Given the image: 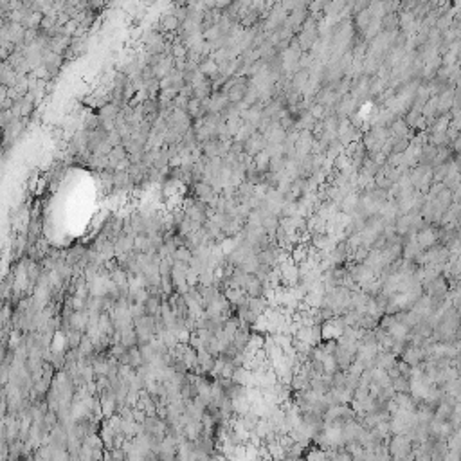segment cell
<instances>
[{"label": "cell", "mask_w": 461, "mask_h": 461, "mask_svg": "<svg viewBox=\"0 0 461 461\" xmlns=\"http://www.w3.org/2000/svg\"><path fill=\"white\" fill-rule=\"evenodd\" d=\"M178 26H180V20L177 18L175 13H164V16L161 18V27H163V31H175Z\"/></svg>", "instance_id": "obj_1"}, {"label": "cell", "mask_w": 461, "mask_h": 461, "mask_svg": "<svg viewBox=\"0 0 461 461\" xmlns=\"http://www.w3.org/2000/svg\"><path fill=\"white\" fill-rule=\"evenodd\" d=\"M409 148V139L407 137H396L393 142H391V153H403Z\"/></svg>", "instance_id": "obj_2"}, {"label": "cell", "mask_w": 461, "mask_h": 461, "mask_svg": "<svg viewBox=\"0 0 461 461\" xmlns=\"http://www.w3.org/2000/svg\"><path fill=\"white\" fill-rule=\"evenodd\" d=\"M202 74L209 76V78L218 76V65H216L215 60H205V63L202 65Z\"/></svg>", "instance_id": "obj_3"}, {"label": "cell", "mask_w": 461, "mask_h": 461, "mask_svg": "<svg viewBox=\"0 0 461 461\" xmlns=\"http://www.w3.org/2000/svg\"><path fill=\"white\" fill-rule=\"evenodd\" d=\"M308 79V72L306 70H299L296 76H294V79H292V87H294V90H297L301 85H304V81Z\"/></svg>", "instance_id": "obj_4"}, {"label": "cell", "mask_w": 461, "mask_h": 461, "mask_svg": "<svg viewBox=\"0 0 461 461\" xmlns=\"http://www.w3.org/2000/svg\"><path fill=\"white\" fill-rule=\"evenodd\" d=\"M262 292V283L258 278H249V294L251 296H260Z\"/></svg>", "instance_id": "obj_5"}, {"label": "cell", "mask_w": 461, "mask_h": 461, "mask_svg": "<svg viewBox=\"0 0 461 461\" xmlns=\"http://www.w3.org/2000/svg\"><path fill=\"white\" fill-rule=\"evenodd\" d=\"M430 331H432V328H430L427 323H422V325L418 326V333L422 337H429L430 335Z\"/></svg>", "instance_id": "obj_6"}, {"label": "cell", "mask_w": 461, "mask_h": 461, "mask_svg": "<svg viewBox=\"0 0 461 461\" xmlns=\"http://www.w3.org/2000/svg\"><path fill=\"white\" fill-rule=\"evenodd\" d=\"M328 99H337V94L335 92H331V89H328ZM319 103L323 106L328 105V101H323V96H319Z\"/></svg>", "instance_id": "obj_7"}]
</instances>
